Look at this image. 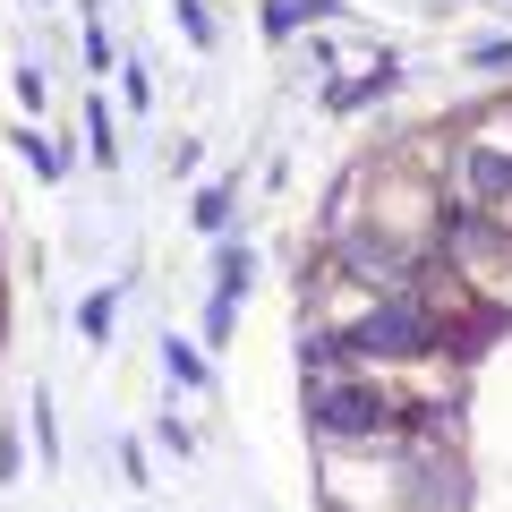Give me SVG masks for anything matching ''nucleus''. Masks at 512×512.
Listing matches in <instances>:
<instances>
[{
	"label": "nucleus",
	"mask_w": 512,
	"mask_h": 512,
	"mask_svg": "<svg viewBox=\"0 0 512 512\" xmlns=\"http://www.w3.org/2000/svg\"><path fill=\"white\" fill-rule=\"evenodd\" d=\"M308 410H316V427H325V444H342V453H376V444L393 436V427H402L393 393H376L367 376H350L342 359H316Z\"/></svg>",
	"instance_id": "obj_2"
},
{
	"label": "nucleus",
	"mask_w": 512,
	"mask_h": 512,
	"mask_svg": "<svg viewBox=\"0 0 512 512\" xmlns=\"http://www.w3.org/2000/svg\"><path fill=\"white\" fill-rule=\"evenodd\" d=\"M333 342L359 350V359H427V350H444V316L427 291H367L333 325Z\"/></svg>",
	"instance_id": "obj_1"
},
{
	"label": "nucleus",
	"mask_w": 512,
	"mask_h": 512,
	"mask_svg": "<svg viewBox=\"0 0 512 512\" xmlns=\"http://www.w3.org/2000/svg\"><path fill=\"white\" fill-rule=\"evenodd\" d=\"M86 146L111 163V111H103V103H86Z\"/></svg>",
	"instance_id": "obj_6"
},
{
	"label": "nucleus",
	"mask_w": 512,
	"mask_h": 512,
	"mask_svg": "<svg viewBox=\"0 0 512 512\" xmlns=\"http://www.w3.org/2000/svg\"><path fill=\"white\" fill-rule=\"evenodd\" d=\"M308 18H325V0H274V9H265L274 35H291V26H308Z\"/></svg>",
	"instance_id": "obj_3"
},
{
	"label": "nucleus",
	"mask_w": 512,
	"mask_h": 512,
	"mask_svg": "<svg viewBox=\"0 0 512 512\" xmlns=\"http://www.w3.org/2000/svg\"><path fill=\"white\" fill-rule=\"evenodd\" d=\"M111 308H120V299H111V291H94V299H86V316H77V325H86L94 342H103V333H111Z\"/></svg>",
	"instance_id": "obj_5"
},
{
	"label": "nucleus",
	"mask_w": 512,
	"mask_h": 512,
	"mask_svg": "<svg viewBox=\"0 0 512 512\" xmlns=\"http://www.w3.org/2000/svg\"><path fill=\"white\" fill-rule=\"evenodd\" d=\"M163 359H171V376H180V384H205V359L188 342H163Z\"/></svg>",
	"instance_id": "obj_4"
}]
</instances>
